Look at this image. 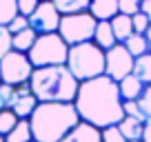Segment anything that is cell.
I'll list each match as a JSON object with an SVG mask.
<instances>
[{
	"mask_svg": "<svg viewBox=\"0 0 151 142\" xmlns=\"http://www.w3.org/2000/svg\"><path fill=\"white\" fill-rule=\"evenodd\" d=\"M145 38H147V44H149V53H151V24H149V29H147Z\"/></svg>",
	"mask_w": 151,
	"mask_h": 142,
	"instance_id": "cell-35",
	"label": "cell"
},
{
	"mask_svg": "<svg viewBox=\"0 0 151 142\" xmlns=\"http://www.w3.org/2000/svg\"><path fill=\"white\" fill-rule=\"evenodd\" d=\"M129 142H142V140H129Z\"/></svg>",
	"mask_w": 151,
	"mask_h": 142,
	"instance_id": "cell-37",
	"label": "cell"
},
{
	"mask_svg": "<svg viewBox=\"0 0 151 142\" xmlns=\"http://www.w3.org/2000/svg\"><path fill=\"white\" fill-rule=\"evenodd\" d=\"M67 69L73 73V78L78 82H87L98 76H104V51L93 40L73 44V47H69Z\"/></svg>",
	"mask_w": 151,
	"mask_h": 142,
	"instance_id": "cell-4",
	"label": "cell"
},
{
	"mask_svg": "<svg viewBox=\"0 0 151 142\" xmlns=\"http://www.w3.org/2000/svg\"><path fill=\"white\" fill-rule=\"evenodd\" d=\"M27 56L31 60L33 69H40V67H60V65H67L69 44L60 38V33H42V36L36 38V42H33L31 51Z\"/></svg>",
	"mask_w": 151,
	"mask_h": 142,
	"instance_id": "cell-5",
	"label": "cell"
},
{
	"mask_svg": "<svg viewBox=\"0 0 151 142\" xmlns=\"http://www.w3.org/2000/svg\"><path fill=\"white\" fill-rule=\"evenodd\" d=\"M29 27V18H24V16H16L14 20H11L9 24H7V29H9L11 31V36H14V33H20V31H24V29Z\"/></svg>",
	"mask_w": 151,
	"mask_h": 142,
	"instance_id": "cell-32",
	"label": "cell"
},
{
	"mask_svg": "<svg viewBox=\"0 0 151 142\" xmlns=\"http://www.w3.org/2000/svg\"><path fill=\"white\" fill-rule=\"evenodd\" d=\"M33 142H36V140H33Z\"/></svg>",
	"mask_w": 151,
	"mask_h": 142,
	"instance_id": "cell-40",
	"label": "cell"
},
{
	"mask_svg": "<svg viewBox=\"0 0 151 142\" xmlns=\"http://www.w3.org/2000/svg\"><path fill=\"white\" fill-rule=\"evenodd\" d=\"M145 82L140 80L138 76H127V78H122V80L118 82V89H120V98H122V102L124 100H138L142 95V91H145Z\"/></svg>",
	"mask_w": 151,
	"mask_h": 142,
	"instance_id": "cell-13",
	"label": "cell"
},
{
	"mask_svg": "<svg viewBox=\"0 0 151 142\" xmlns=\"http://www.w3.org/2000/svg\"><path fill=\"white\" fill-rule=\"evenodd\" d=\"M96 24H98V20H96L89 11L62 16L58 33H60V38L65 40L69 47H73V44H82V42H91V40H93Z\"/></svg>",
	"mask_w": 151,
	"mask_h": 142,
	"instance_id": "cell-6",
	"label": "cell"
},
{
	"mask_svg": "<svg viewBox=\"0 0 151 142\" xmlns=\"http://www.w3.org/2000/svg\"><path fill=\"white\" fill-rule=\"evenodd\" d=\"M11 49H14V36H11V31L7 27L0 24V60H2Z\"/></svg>",
	"mask_w": 151,
	"mask_h": 142,
	"instance_id": "cell-24",
	"label": "cell"
},
{
	"mask_svg": "<svg viewBox=\"0 0 151 142\" xmlns=\"http://www.w3.org/2000/svg\"><path fill=\"white\" fill-rule=\"evenodd\" d=\"M33 73V65L29 60L27 53H20L11 49L2 60H0V76H2V82L11 87H20L24 82L31 80Z\"/></svg>",
	"mask_w": 151,
	"mask_h": 142,
	"instance_id": "cell-7",
	"label": "cell"
},
{
	"mask_svg": "<svg viewBox=\"0 0 151 142\" xmlns=\"http://www.w3.org/2000/svg\"><path fill=\"white\" fill-rule=\"evenodd\" d=\"M89 14L93 16L98 22H109V20H113L120 14L118 0H91Z\"/></svg>",
	"mask_w": 151,
	"mask_h": 142,
	"instance_id": "cell-12",
	"label": "cell"
},
{
	"mask_svg": "<svg viewBox=\"0 0 151 142\" xmlns=\"http://www.w3.org/2000/svg\"><path fill=\"white\" fill-rule=\"evenodd\" d=\"M18 16V0H0V24L7 27Z\"/></svg>",
	"mask_w": 151,
	"mask_h": 142,
	"instance_id": "cell-22",
	"label": "cell"
},
{
	"mask_svg": "<svg viewBox=\"0 0 151 142\" xmlns=\"http://www.w3.org/2000/svg\"><path fill=\"white\" fill-rule=\"evenodd\" d=\"M138 104H140L142 113L147 115V120H151V85H147V87H145L142 95L138 98Z\"/></svg>",
	"mask_w": 151,
	"mask_h": 142,
	"instance_id": "cell-30",
	"label": "cell"
},
{
	"mask_svg": "<svg viewBox=\"0 0 151 142\" xmlns=\"http://www.w3.org/2000/svg\"><path fill=\"white\" fill-rule=\"evenodd\" d=\"M133 76H138L145 85H151V53H145V56L136 58Z\"/></svg>",
	"mask_w": 151,
	"mask_h": 142,
	"instance_id": "cell-21",
	"label": "cell"
},
{
	"mask_svg": "<svg viewBox=\"0 0 151 142\" xmlns=\"http://www.w3.org/2000/svg\"><path fill=\"white\" fill-rule=\"evenodd\" d=\"M0 142H5V136H0Z\"/></svg>",
	"mask_w": 151,
	"mask_h": 142,
	"instance_id": "cell-36",
	"label": "cell"
},
{
	"mask_svg": "<svg viewBox=\"0 0 151 142\" xmlns=\"http://www.w3.org/2000/svg\"><path fill=\"white\" fill-rule=\"evenodd\" d=\"M29 122L36 142H60L80 122V115L73 102H38Z\"/></svg>",
	"mask_w": 151,
	"mask_h": 142,
	"instance_id": "cell-2",
	"label": "cell"
},
{
	"mask_svg": "<svg viewBox=\"0 0 151 142\" xmlns=\"http://www.w3.org/2000/svg\"><path fill=\"white\" fill-rule=\"evenodd\" d=\"M131 22H133V33H142L145 36L147 33V29H149V18H147L142 11H138L136 16H131Z\"/></svg>",
	"mask_w": 151,
	"mask_h": 142,
	"instance_id": "cell-29",
	"label": "cell"
},
{
	"mask_svg": "<svg viewBox=\"0 0 151 142\" xmlns=\"http://www.w3.org/2000/svg\"><path fill=\"white\" fill-rule=\"evenodd\" d=\"M93 42L98 44L102 51H109L111 47H116V44H118V40H116V36H113L111 22H98V24H96Z\"/></svg>",
	"mask_w": 151,
	"mask_h": 142,
	"instance_id": "cell-14",
	"label": "cell"
},
{
	"mask_svg": "<svg viewBox=\"0 0 151 142\" xmlns=\"http://www.w3.org/2000/svg\"><path fill=\"white\" fill-rule=\"evenodd\" d=\"M122 109H124V115H129V118H138V120H142V122L147 120V115L142 113L138 100H124V102H122Z\"/></svg>",
	"mask_w": 151,
	"mask_h": 142,
	"instance_id": "cell-25",
	"label": "cell"
},
{
	"mask_svg": "<svg viewBox=\"0 0 151 142\" xmlns=\"http://www.w3.org/2000/svg\"><path fill=\"white\" fill-rule=\"evenodd\" d=\"M73 104L82 122H89L98 129L120 124V120L124 118L118 82L109 76H98L93 80L80 82Z\"/></svg>",
	"mask_w": 151,
	"mask_h": 142,
	"instance_id": "cell-1",
	"label": "cell"
},
{
	"mask_svg": "<svg viewBox=\"0 0 151 142\" xmlns=\"http://www.w3.org/2000/svg\"><path fill=\"white\" fill-rule=\"evenodd\" d=\"M40 2H42V0H40Z\"/></svg>",
	"mask_w": 151,
	"mask_h": 142,
	"instance_id": "cell-39",
	"label": "cell"
},
{
	"mask_svg": "<svg viewBox=\"0 0 151 142\" xmlns=\"http://www.w3.org/2000/svg\"><path fill=\"white\" fill-rule=\"evenodd\" d=\"M100 131H102V142H127V138L120 133L118 124L104 127V129H100Z\"/></svg>",
	"mask_w": 151,
	"mask_h": 142,
	"instance_id": "cell-27",
	"label": "cell"
},
{
	"mask_svg": "<svg viewBox=\"0 0 151 142\" xmlns=\"http://www.w3.org/2000/svg\"><path fill=\"white\" fill-rule=\"evenodd\" d=\"M5 142H33L31 122L29 120H18V124L5 136Z\"/></svg>",
	"mask_w": 151,
	"mask_h": 142,
	"instance_id": "cell-18",
	"label": "cell"
},
{
	"mask_svg": "<svg viewBox=\"0 0 151 142\" xmlns=\"http://www.w3.org/2000/svg\"><path fill=\"white\" fill-rule=\"evenodd\" d=\"M60 142H102V131L89 122H78Z\"/></svg>",
	"mask_w": 151,
	"mask_h": 142,
	"instance_id": "cell-11",
	"label": "cell"
},
{
	"mask_svg": "<svg viewBox=\"0 0 151 142\" xmlns=\"http://www.w3.org/2000/svg\"><path fill=\"white\" fill-rule=\"evenodd\" d=\"M14 91H16V87L0 82V109H11V102H14Z\"/></svg>",
	"mask_w": 151,
	"mask_h": 142,
	"instance_id": "cell-26",
	"label": "cell"
},
{
	"mask_svg": "<svg viewBox=\"0 0 151 142\" xmlns=\"http://www.w3.org/2000/svg\"><path fill=\"white\" fill-rule=\"evenodd\" d=\"M142 142H151V120L145 122V131H142Z\"/></svg>",
	"mask_w": 151,
	"mask_h": 142,
	"instance_id": "cell-34",
	"label": "cell"
},
{
	"mask_svg": "<svg viewBox=\"0 0 151 142\" xmlns=\"http://www.w3.org/2000/svg\"><path fill=\"white\" fill-rule=\"evenodd\" d=\"M140 11L149 18V22H151V0H142V5H140Z\"/></svg>",
	"mask_w": 151,
	"mask_h": 142,
	"instance_id": "cell-33",
	"label": "cell"
},
{
	"mask_svg": "<svg viewBox=\"0 0 151 142\" xmlns=\"http://www.w3.org/2000/svg\"><path fill=\"white\" fill-rule=\"evenodd\" d=\"M36 107H38V98L33 95L29 82L16 87V91H14V102H11V111H14L20 120H29V118H31V113L36 111Z\"/></svg>",
	"mask_w": 151,
	"mask_h": 142,
	"instance_id": "cell-10",
	"label": "cell"
},
{
	"mask_svg": "<svg viewBox=\"0 0 151 142\" xmlns=\"http://www.w3.org/2000/svg\"><path fill=\"white\" fill-rule=\"evenodd\" d=\"M122 44L127 47V51L131 53L133 58H140V56H145V53H149V44H147V38L142 36V33H133V36H129Z\"/></svg>",
	"mask_w": 151,
	"mask_h": 142,
	"instance_id": "cell-20",
	"label": "cell"
},
{
	"mask_svg": "<svg viewBox=\"0 0 151 142\" xmlns=\"http://www.w3.org/2000/svg\"><path fill=\"white\" fill-rule=\"evenodd\" d=\"M111 22V29H113V36L118 42H124L129 36H133V22H131V16H124V14H118Z\"/></svg>",
	"mask_w": 151,
	"mask_h": 142,
	"instance_id": "cell-16",
	"label": "cell"
},
{
	"mask_svg": "<svg viewBox=\"0 0 151 142\" xmlns=\"http://www.w3.org/2000/svg\"><path fill=\"white\" fill-rule=\"evenodd\" d=\"M29 87L38 98V102H73L80 82L73 78L67 65H60L33 69Z\"/></svg>",
	"mask_w": 151,
	"mask_h": 142,
	"instance_id": "cell-3",
	"label": "cell"
},
{
	"mask_svg": "<svg viewBox=\"0 0 151 142\" xmlns=\"http://www.w3.org/2000/svg\"><path fill=\"white\" fill-rule=\"evenodd\" d=\"M18 120L20 118L11 109H0V136H7V133L18 124Z\"/></svg>",
	"mask_w": 151,
	"mask_h": 142,
	"instance_id": "cell-23",
	"label": "cell"
},
{
	"mask_svg": "<svg viewBox=\"0 0 151 142\" xmlns=\"http://www.w3.org/2000/svg\"><path fill=\"white\" fill-rule=\"evenodd\" d=\"M40 5V0H18V14L29 18V16L36 11V7Z\"/></svg>",
	"mask_w": 151,
	"mask_h": 142,
	"instance_id": "cell-31",
	"label": "cell"
},
{
	"mask_svg": "<svg viewBox=\"0 0 151 142\" xmlns=\"http://www.w3.org/2000/svg\"><path fill=\"white\" fill-rule=\"evenodd\" d=\"M38 33L33 31L31 27H27L24 31L20 33H14V51H20V53H29L33 47V42H36Z\"/></svg>",
	"mask_w": 151,
	"mask_h": 142,
	"instance_id": "cell-19",
	"label": "cell"
},
{
	"mask_svg": "<svg viewBox=\"0 0 151 142\" xmlns=\"http://www.w3.org/2000/svg\"><path fill=\"white\" fill-rule=\"evenodd\" d=\"M142 0H118V7H120V14L124 16H136L140 11Z\"/></svg>",
	"mask_w": 151,
	"mask_h": 142,
	"instance_id": "cell-28",
	"label": "cell"
},
{
	"mask_svg": "<svg viewBox=\"0 0 151 142\" xmlns=\"http://www.w3.org/2000/svg\"><path fill=\"white\" fill-rule=\"evenodd\" d=\"M133 65H136V58L127 51V47L122 42H118L116 47L104 51V76H109L116 82H120L122 78L131 76Z\"/></svg>",
	"mask_w": 151,
	"mask_h": 142,
	"instance_id": "cell-8",
	"label": "cell"
},
{
	"mask_svg": "<svg viewBox=\"0 0 151 142\" xmlns=\"http://www.w3.org/2000/svg\"><path fill=\"white\" fill-rule=\"evenodd\" d=\"M145 122H147V120H145ZM145 122H142V120H138V118H129V115H124V118L120 120L118 129H120V133L127 138V142H129V140H142Z\"/></svg>",
	"mask_w": 151,
	"mask_h": 142,
	"instance_id": "cell-15",
	"label": "cell"
},
{
	"mask_svg": "<svg viewBox=\"0 0 151 142\" xmlns=\"http://www.w3.org/2000/svg\"><path fill=\"white\" fill-rule=\"evenodd\" d=\"M0 82H2V76H0Z\"/></svg>",
	"mask_w": 151,
	"mask_h": 142,
	"instance_id": "cell-38",
	"label": "cell"
},
{
	"mask_svg": "<svg viewBox=\"0 0 151 142\" xmlns=\"http://www.w3.org/2000/svg\"><path fill=\"white\" fill-rule=\"evenodd\" d=\"M60 11L56 9L51 0H42L40 5L36 7L31 16H29V27L42 36V33H58V27H60Z\"/></svg>",
	"mask_w": 151,
	"mask_h": 142,
	"instance_id": "cell-9",
	"label": "cell"
},
{
	"mask_svg": "<svg viewBox=\"0 0 151 142\" xmlns=\"http://www.w3.org/2000/svg\"><path fill=\"white\" fill-rule=\"evenodd\" d=\"M56 9L60 11V16H71V14H82L89 11L91 0H51Z\"/></svg>",
	"mask_w": 151,
	"mask_h": 142,
	"instance_id": "cell-17",
	"label": "cell"
}]
</instances>
